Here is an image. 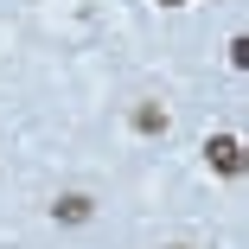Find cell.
<instances>
[{
    "label": "cell",
    "mask_w": 249,
    "mask_h": 249,
    "mask_svg": "<svg viewBox=\"0 0 249 249\" xmlns=\"http://www.w3.org/2000/svg\"><path fill=\"white\" fill-rule=\"evenodd\" d=\"M173 249H185V243H173Z\"/></svg>",
    "instance_id": "5b68a950"
},
{
    "label": "cell",
    "mask_w": 249,
    "mask_h": 249,
    "mask_svg": "<svg viewBox=\"0 0 249 249\" xmlns=\"http://www.w3.org/2000/svg\"><path fill=\"white\" fill-rule=\"evenodd\" d=\"M205 160H211L224 179H236V173H243V141H236V134H211V141H205Z\"/></svg>",
    "instance_id": "6da1fadb"
},
{
    "label": "cell",
    "mask_w": 249,
    "mask_h": 249,
    "mask_svg": "<svg viewBox=\"0 0 249 249\" xmlns=\"http://www.w3.org/2000/svg\"><path fill=\"white\" fill-rule=\"evenodd\" d=\"M160 7H185V0H160Z\"/></svg>",
    "instance_id": "277c9868"
},
{
    "label": "cell",
    "mask_w": 249,
    "mask_h": 249,
    "mask_svg": "<svg viewBox=\"0 0 249 249\" xmlns=\"http://www.w3.org/2000/svg\"><path fill=\"white\" fill-rule=\"evenodd\" d=\"M128 122H134V134H166V109L160 103H134Z\"/></svg>",
    "instance_id": "3957f363"
},
{
    "label": "cell",
    "mask_w": 249,
    "mask_h": 249,
    "mask_svg": "<svg viewBox=\"0 0 249 249\" xmlns=\"http://www.w3.org/2000/svg\"><path fill=\"white\" fill-rule=\"evenodd\" d=\"M52 217H58V224H89V217H96V198H83V192H64L58 205H52Z\"/></svg>",
    "instance_id": "7a4b0ae2"
}]
</instances>
